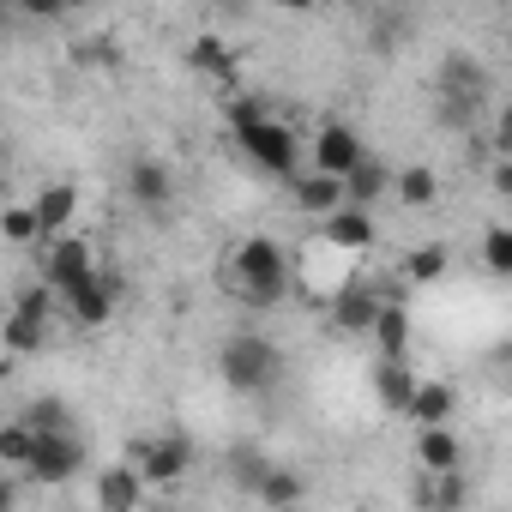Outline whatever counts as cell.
I'll use <instances>...</instances> for the list:
<instances>
[{"instance_id": "obj_1", "label": "cell", "mask_w": 512, "mask_h": 512, "mask_svg": "<svg viewBox=\"0 0 512 512\" xmlns=\"http://www.w3.org/2000/svg\"><path fill=\"white\" fill-rule=\"evenodd\" d=\"M229 127H235V145H241V157H247L253 169H266V175H278V181H296V175H302L308 139H302L284 115H272L266 97L235 91V97H229Z\"/></svg>"}, {"instance_id": "obj_2", "label": "cell", "mask_w": 512, "mask_h": 512, "mask_svg": "<svg viewBox=\"0 0 512 512\" xmlns=\"http://www.w3.org/2000/svg\"><path fill=\"white\" fill-rule=\"evenodd\" d=\"M290 253L272 241V235H241L235 253H229V296L253 314H272L284 296H290Z\"/></svg>"}, {"instance_id": "obj_3", "label": "cell", "mask_w": 512, "mask_h": 512, "mask_svg": "<svg viewBox=\"0 0 512 512\" xmlns=\"http://www.w3.org/2000/svg\"><path fill=\"white\" fill-rule=\"evenodd\" d=\"M217 374L229 392L241 398H266L278 380H284V350L266 338V332H235L223 350H217Z\"/></svg>"}, {"instance_id": "obj_4", "label": "cell", "mask_w": 512, "mask_h": 512, "mask_svg": "<svg viewBox=\"0 0 512 512\" xmlns=\"http://www.w3.org/2000/svg\"><path fill=\"white\" fill-rule=\"evenodd\" d=\"M55 290L37 278L31 290H19V302L7 308V326H0V338H7V362H19V356H37L49 338H55Z\"/></svg>"}, {"instance_id": "obj_5", "label": "cell", "mask_w": 512, "mask_h": 512, "mask_svg": "<svg viewBox=\"0 0 512 512\" xmlns=\"http://www.w3.org/2000/svg\"><path fill=\"white\" fill-rule=\"evenodd\" d=\"M434 91H440V115H446L452 127H464V121L482 109V97H488V67H482L476 55L452 49V55L440 61V73H434Z\"/></svg>"}, {"instance_id": "obj_6", "label": "cell", "mask_w": 512, "mask_h": 512, "mask_svg": "<svg viewBox=\"0 0 512 512\" xmlns=\"http://www.w3.org/2000/svg\"><path fill=\"white\" fill-rule=\"evenodd\" d=\"M368 157H374V151H368V139H362L350 121H320V127H314V139H308V169L338 175V181H350Z\"/></svg>"}, {"instance_id": "obj_7", "label": "cell", "mask_w": 512, "mask_h": 512, "mask_svg": "<svg viewBox=\"0 0 512 512\" xmlns=\"http://www.w3.org/2000/svg\"><path fill=\"white\" fill-rule=\"evenodd\" d=\"M103 272H97V253H91V241H79V235H67V241H49L43 247V284L67 302V296H79L85 284H97Z\"/></svg>"}, {"instance_id": "obj_8", "label": "cell", "mask_w": 512, "mask_h": 512, "mask_svg": "<svg viewBox=\"0 0 512 512\" xmlns=\"http://www.w3.org/2000/svg\"><path fill=\"white\" fill-rule=\"evenodd\" d=\"M133 464H139L145 488H181L193 470V440L187 434H151L133 446Z\"/></svg>"}, {"instance_id": "obj_9", "label": "cell", "mask_w": 512, "mask_h": 512, "mask_svg": "<svg viewBox=\"0 0 512 512\" xmlns=\"http://www.w3.org/2000/svg\"><path fill=\"white\" fill-rule=\"evenodd\" d=\"M79 470H85V440H79V434H49V440L37 446V458H31V470H25V482L61 488V482H73Z\"/></svg>"}, {"instance_id": "obj_10", "label": "cell", "mask_w": 512, "mask_h": 512, "mask_svg": "<svg viewBox=\"0 0 512 512\" xmlns=\"http://www.w3.org/2000/svg\"><path fill=\"white\" fill-rule=\"evenodd\" d=\"M290 205L302 211V217H338L344 205H350V193H344V181L338 175H320V169H302L296 181H290Z\"/></svg>"}, {"instance_id": "obj_11", "label": "cell", "mask_w": 512, "mask_h": 512, "mask_svg": "<svg viewBox=\"0 0 512 512\" xmlns=\"http://www.w3.org/2000/svg\"><path fill=\"white\" fill-rule=\"evenodd\" d=\"M181 55H187V67H193L199 79H211V85H235V79H241V49H229L217 31H199Z\"/></svg>"}, {"instance_id": "obj_12", "label": "cell", "mask_w": 512, "mask_h": 512, "mask_svg": "<svg viewBox=\"0 0 512 512\" xmlns=\"http://www.w3.org/2000/svg\"><path fill=\"white\" fill-rule=\"evenodd\" d=\"M127 199H133L139 211H163V205L175 199V169H169L163 157H133V163H127Z\"/></svg>"}, {"instance_id": "obj_13", "label": "cell", "mask_w": 512, "mask_h": 512, "mask_svg": "<svg viewBox=\"0 0 512 512\" xmlns=\"http://www.w3.org/2000/svg\"><path fill=\"white\" fill-rule=\"evenodd\" d=\"M380 308H386V296H374V290L350 284V290H338V296H332V326H338L344 338H374Z\"/></svg>"}, {"instance_id": "obj_14", "label": "cell", "mask_w": 512, "mask_h": 512, "mask_svg": "<svg viewBox=\"0 0 512 512\" xmlns=\"http://www.w3.org/2000/svg\"><path fill=\"white\" fill-rule=\"evenodd\" d=\"M326 247H338L344 260H356V253H368L374 241H380V223H374V211H362V205H344L338 217H326V235H320Z\"/></svg>"}, {"instance_id": "obj_15", "label": "cell", "mask_w": 512, "mask_h": 512, "mask_svg": "<svg viewBox=\"0 0 512 512\" xmlns=\"http://www.w3.org/2000/svg\"><path fill=\"white\" fill-rule=\"evenodd\" d=\"M31 205H37V223H43V247L73 235V217H79V187L73 181H49Z\"/></svg>"}, {"instance_id": "obj_16", "label": "cell", "mask_w": 512, "mask_h": 512, "mask_svg": "<svg viewBox=\"0 0 512 512\" xmlns=\"http://www.w3.org/2000/svg\"><path fill=\"white\" fill-rule=\"evenodd\" d=\"M139 506H145L139 464H103L97 470V512H139Z\"/></svg>"}, {"instance_id": "obj_17", "label": "cell", "mask_w": 512, "mask_h": 512, "mask_svg": "<svg viewBox=\"0 0 512 512\" xmlns=\"http://www.w3.org/2000/svg\"><path fill=\"white\" fill-rule=\"evenodd\" d=\"M115 302H121V284L103 272L97 284H85V290H79V296H67L61 308H67V320H73V326L97 332V326H109V320H115Z\"/></svg>"}, {"instance_id": "obj_18", "label": "cell", "mask_w": 512, "mask_h": 512, "mask_svg": "<svg viewBox=\"0 0 512 512\" xmlns=\"http://www.w3.org/2000/svg\"><path fill=\"white\" fill-rule=\"evenodd\" d=\"M416 392H422V380H416V368H410V362H374V398H380V410L410 416Z\"/></svg>"}, {"instance_id": "obj_19", "label": "cell", "mask_w": 512, "mask_h": 512, "mask_svg": "<svg viewBox=\"0 0 512 512\" xmlns=\"http://www.w3.org/2000/svg\"><path fill=\"white\" fill-rule=\"evenodd\" d=\"M416 464H422L428 476H458V464H464L458 434H452V428H416Z\"/></svg>"}, {"instance_id": "obj_20", "label": "cell", "mask_w": 512, "mask_h": 512, "mask_svg": "<svg viewBox=\"0 0 512 512\" xmlns=\"http://www.w3.org/2000/svg\"><path fill=\"white\" fill-rule=\"evenodd\" d=\"M392 199H398L404 211H434V199H440V175H434L428 163H404V169L392 175Z\"/></svg>"}, {"instance_id": "obj_21", "label": "cell", "mask_w": 512, "mask_h": 512, "mask_svg": "<svg viewBox=\"0 0 512 512\" xmlns=\"http://www.w3.org/2000/svg\"><path fill=\"white\" fill-rule=\"evenodd\" d=\"M253 500H260L266 512H296V506L308 500V476L290 470V464H272V476L260 482V494H253Z\"/></svg>"}, {"instance_id": "obj_22", "label": "cell", "mask_w": 512, "mask_h": 512, "mask_svg": "<svg viewBox=\"0 0 512 512\" xmlns=\"http://www.w3.org/2000/svg\"><path fill=\"white\" fill-rule=\"evenodd\" d=\"M452 410H458V392L446 380H422V392L410 404V422L416 428H452Z\"/></svg>"}, {"instance_id": "obj_23", "label": "cell", "mask_w": 512, "mask_h": 512, "mask_svg": "<svg viewBox=\"0 0 512 512\" xmlns=\"http://www.w3.org/2000/svg\"><path fill=\"white\" fill-rule=\"evenodd\" d=\"M392 175H398V169H386L380 157H368V163H362V169H356V175L344 181V193H350V205H362V211H374V205H380V199L392 193Z\"/></svg>"}, {"instance_id": "obj_24", "label": "cell", "mask_w": 512, "mask_h": 512, "mask_svg": "<svg viewBox=\"0 0 512 512\" xmlns=\"http://www.w3.org/2000/svg\"><path fill=\"white\" fill-rule=\"evenodd\" d=\"M374 344H380V362H404V350H410V308L404 302H386L380 308Z\"/></svg>"}, {"instance_id": "obj_25", "label": "cell", "mask_w": 512, "mask_h": 512, "mask_svg": "<svg viewBox=\"0 0 512 512\" xmlns=\"http://www.w3.org/2000/svg\"><path fill=\"white\" fill-rule=\"evenodd\" d=\"M446 266H452V253H446L440 241H422V247H410V253H404V284L428 290V284H440V278H446Z\"/></svg>"}, {"instance_id": "obj_26", "label": "cell", "mask_w": 512, "mask_h": 512, "mask_svg": "<svg viewBox=\"0 0 512 512\" xmlns=\"http://www.w3.org/2000/svg\"><path fill=\"white\" fill-rule=\"evenodd\" d=\"M0 235H7L13 247H37V241H43L37 205H31V199H7V211H0Z\"/></svg>"}, {"instance_id": "obj_27", "label": "cell", "mask_w": 512, "mask_h": 512, "mask_svg": "<svg viewBox=\"0 0 512 512\" xmlns=\"http://www.w3.org/2000/svg\"><path fill=\"white\" fill-rule=\"evenodd\" d=\"M19 422H25L37 440H49V434H79V428H73V410H67L61 398H37V404H31Z\"/></svg>"}, {"instance_id": "obj_28", "label": "cell", "mask_w": 512, "mask_h": 512, "mask_svg": "<svg viewBox=\"0 0 512 512\" xmlns=\"http://www.w3.org/2000/svg\"><path fill=\"white\" fill-rule=\"evenodd\" d=\"M229 476H235V488L260 494V482L272 476V458H266L260 446H235V452H229Z\"/></svg>"}, {"instance_id": "obj_29", "label": "cell", "mask_w": 512, "mask_h": 512, "mask_svg": "<svg viewBox=\"0 0 512 512\" xmlns=\"http://www.w3.org/2000/svg\"><path fill=\"white\" fill-rule=\"evenodd\" d=\"M37 446H43V440H37V434H31L25 422H7V428H0V458H7V470H19V476L31 470Z\"/></svg>"}, {"instance_id": "obj_30", "label": "cell", "mask_w": 512, "mask_h": 512, "mask_svg": "<svg viewBox=\"0 0 512 512\" xmlns=\"http://www.w3.org/2000/svg\"><path fill=\"white\" fill-rule=\"evenodd\" d=\"M482 266H488L494 278H512V223L482 229Z\"/></svg>"}, {"instance_id": "obj_31", "label": "cell", "mask_w": 512, "mask_h": 512, "mask_svg": "<svg viewBox=\"0 0 512 512\" xmlns=\"http://www.w3.org/2000/svg\"><path fill=\"white\" fill-rule=\"evenodd\" d=\"M73 61H85V67H115V61H121V49H115L109 37H85V43L73 49Z\"/></svg>"}, {"instance_id": "obj_32", "label": "cell", "mask_w": 512, "mask_h": 512, "mask_svg": "<svg viewBox=\"0 0 512 512\" xmlns=\"http://www.w3.org/2000/svg\"><path fill=\"white\" fill-rule=\"evenodd\" d=\"M488 145H494V157H512V97L494 109V133H488Z\"/></svg>"}, {"instance_id": "obj_33", "label": "cell", "mask_w": 512, "mask_h": 512, "mask_svg": "<svg viewBox=\"0 0 512 512\" xmlns=\"http://www.w3.org/2000/svg\"><path fill=\"white\" fill-rule=\"evenodd\" d=\"M488 181H494V193H500V199H512V157H494Z\"/></svg>"}, {"instance_id": "obj_34", "label": "cell", "mask_w": 512, "mask_h": 512, "mask_svg": "<svg viewBox=\"0 0 512 512\" xmlns=\"http://www.w3.org/2000/svg\"><path fill=\"white\" fill-rule=\"evenodd\" d=\"M428 512H458V506H428Z\"/></svg>"}]
</instances>
